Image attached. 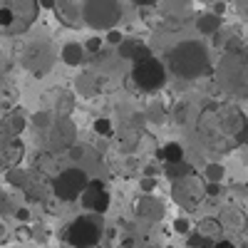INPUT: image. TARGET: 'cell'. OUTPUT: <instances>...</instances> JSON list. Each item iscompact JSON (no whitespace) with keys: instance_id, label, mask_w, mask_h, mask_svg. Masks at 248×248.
Instances as JSON below:
<instances>
[{"instance_id":"obj_7","label":"cell","mask_w":248,"mask_h":248,"mask_svg":"<svg viewBox=\"0 0 248 248\" xmlns=\"http://www.w3.org/2000/svg\"><path fill=\"white\" fill-rule=\"evenodd\" d=\"M87 184H90L87 174L82 171V169H75V167H72V169H65V171H60V174L55 176L52 191H55V196L62 199V201H75V199L82 196V191L87 189Z\"/></svg>"},{"instance_id":"obj_19","label":"cell","mask_w":248,"mask_h":248,"mask_svg":"<svg viewBox=\"0 0 248 248\" xmlns=\"http://www.w3.org/2000/svg\"><path fill=\"white\" fill-rule=\"evenodd\" d=\"M159 156L167 161V164H174V161H184V147L181 144H176V141H169L167 147H164L161 152H159Z\"/></svg>"},{"instance_id":"obj_34","label":"cell","mask_w":248,"mask_h":248,"mask_svg":"<svg viewBox=\"0 0 248 248\" xmlns=\"http://www.w3.org/2000/svg\"><path fill=\"white\" fill-rule=\"evenodd\" d=\"M246 65H248V57H246Z\"/></svg>"},{"instance_id":"obj_32","label":"cell","mask_w":248,"mask_h":248,"mask_svg":"<svg viewBox=\"0 0 248 248\" xmlns=\"http://www.w3.org/2000/svg\"><path fill=\"white\" fill-rule=\"evenodd\" d=\"M137 5H154V3H159V0H134Z\"/></svg>"},{"instance_id":"obj_15","label":"cell","mask_w":248,"mask_h":248,"mask_svg":"<svg viewBox=\"0 0 248 248\" xmlns=\"http://www.w3.org/2000/svg\"><path fill=\"white\" fill-rule=\"evenodd\" d=\"M60 57H62V62H65V65L79 67L82 60H85V45H79V43H67L65 47H62Z\"/></svg>"},{"instance_id":"obj_28","label":"cell","mask_w":248,"mask_h":248,"mask_svg":"<svg viewBox=\"0 0 248 248\" xmlns=\"http://www.w3.org/2000/svg\"><path fill=\"white\" fill-rule=\"evenodd\" d=\"M99 47H102V40H99V37H90L87 45H85V50H90V52H97Z\"/></svg>"},{"instance_id":"obj_31","label":"cell","mask_w":248,"mask_h":248,"mask_svg":"<svg viewBox=\"0 0 248 248\" xmlns=\"http://www.w3.org/2000/svg\"><path fill=\"white\" fill-rule=\"evenodd\" d=\"M214 248H236V246H233L231 241H218V243H216Z\"/></svg>"},{"instance_id":"obj_27","label":"cell","mask_w":248,"mask_h":248,"mask_svg":"<svg viewBox=\"0 0 248 248\" xmlns=\"http://www.w3.org/2000/svg\"><path fill=\"white\" fill-rule=\"evenodd\" d=\"M174 229H176L179 233H189V229H191V226H189V221H186V218H176Z\"/></svg>"},{"instance_id":"obj_5","label":"cell","mask_w":248,"mask_h":248,"mask_svg":"<svg viewBox=\"0 0 248 248\" xmlns=\"http://www.w3.org/2000/svg\"><path fill=\"white\" fill-rule=\"evenodd\" d=\"M132 79L141 92H156V90H161L164 85H167V67L152 55L141 57V60L134 62Z\"/></svg>"},{"instance_id":"obj_8","label":"cell","mask_w":248,"mask_h":248,"mask_svg":"<svg viewBox=\"0 0 248 248\" xmlns=\"http://www.w3.org/2000/svg\"><path fill=\"white\" fill-rule=\"evenodd\" d=\"M23 65L35 75V77H43L52 70L55 65V50L47 40H35L30 43L23 52Z\"/></svg>"},{"instance_id":"obj_2","label":"cell","mask_w":248,"mask_h":248,"mask_svg":"<svg viewBox=\"0 0 248 248\" xmlns=\"http://www.w3.org/2000/svg\"><path fill=\"white\" fill-rule=\"evenodd\" d=\"M169 67L181 79H196L211 70V60L199 40H184L169 52Z\"/></svg>"},{"instance_id":"obj_30","label":"cell","mask_w":248,"mask_h":248,"mask_svg":"<svg viewBox=\"0 0 248 248\" xmlns=\"http://www.w3.org/2000/svg\"><path fill=\"white\" fill-rule=\"evenodd\" d=\"M15 216H17V221H28V218H30V214H28V209H20V211H17Z\"/></svg>"},{"instance_id":"obj_22","label":"cell","mask_w":248,"mask_h":248,"mask_svg":"<svg viewBox=\"0 0 248 248\" xmlns=\"http://www.w3.org/2000/svg\"><path fill=\"white\" fill-rule=\"evenodd\" d=\"M221 179H223V167L221 164H209V167H206V181L221 184Z\"/></svg>"},{"instance_id":"obj_3","label":"cell","mask_w":248,"mask_h":248,"mask_svg":"<svg viewBox=\"0 0 248 248\" xmlns=\"http://www.w3.org/2000/svg\"><path fill=\"white\" fill-rule=\"evenodd\" d=\"M40 10L37 0H0V35H20L30 30Z\"/></svg>"},{"instance_id":"obj_23","label":"cell","mask_w":248,"mask_h":248,"mask_svg":"<svg viewBox=\"0 0 248 248\" xmlns=\"http://www.w3.org/2000/svg\"><path fill=\"white\" fill-rule=\"evenodd\" d=\"M23 127H25V119H23V114H20V112H15L13 114V119H10V132L8 134H20V132H23Z\"/></svg>"},{"instance_id":"obj_24","label":"cell","mask_w":248,"mask_h":248,"mask_svg":"<svg viewBox=\"0 0 248 248\" xmlns=\"http://www.w3.org/2000/svg\"><path fill=\"white\" fill-rule=\"evenodd\" d=\"M94 132L102 134V137H109L112 134V122L109 119H97L94 122Z\"/></svg>"},{"instance_id":"obj_17","label":"cell","mask_w":248,"mask_h":248,"mask_svg":"<svg viewBox=\"0 0 248 248\" xmlns=\"http://www.w3.org/2000/svg\"><path fill=\"white\" fill-rule=\"evenodd\" d=\"M196 28H199L201 35H214V32H218V28H221V15H216V13H203V15H199Z\"/></svg>"},{"instance_id":"obj_10","label":"cell","mask_w":248,"mask_h":248,"mask_svg":"<svg viewBox=\"0 0 248 248\" xmlns=\"http://www.w3.org/2000/svg\"><path fill=\"white\" fill-rule=\"evenodd\" d=\"M25 156V147L20 137L15 134H3L0 137V169H15L20 161Z\"/></svg>"},{"instance_id":"obj_12","label":"cell","mask_w":248,"mask_h":248,"mask_svg":"<svg viewBox=\"0 0 248 248\" xmlns=\"http://www.w3.org/2000/svg\"><path fill=\"white\" fill-rule=\"evenodd\" d=\"M221 226L223 231H231V233H246L248 229V218L241 209H226L223 211V218H221Z\"/></svg>"},{"instance_id":"obj_21","label":"cell","mask_w":248,"mask_h":248,"mask_svg":"<svg viewBox=\"0 0 248 248\" xmlns=\"http://www.w3.org/2000/svg\"><path fill=\"white\" fill-rule=\"evenodd\" d=\"M107 209H109V194H107V191H99V194L94 196L92 211H97V214H105Z\"/></svg>"},{"instance_id":"obj_33","label":"cell","mask_w":248,"mask_h":248,"mask_svg":"<svg viewBox=\"0 0 248 248\" xmlns=\"http://www.w3.org/2000/svg\"><path fill=\"white\" fill-rule=\"evenodd\" d=\"M5 206H8V199H5L3 194H0V214H3V209H5Z\"/></svg>"},{"instance_id":"obj_14","label":"cell","mask_w":248,"mask_h":248,"mask_svg":"<svg viewBox=\"0 0 248 248\" xmlns=\"http://www.w3.org/2000/svg\"><path fill=\"white\" fill-rule=\"evenodd\" d=\"M196 233L203 236V238H209V241H214V243H218L221 233H223V226H221L218 218H201L199 226H196Z\"/></svg>"},{"instance_id":"obj_9","label":"cell","mask_w":248,"mask_h":248,"mask_svg":"<svg viewBox=\"0 0 248 248\" xmlns=\"http://www.w3.org/2000/svg\"><path fill=\"white\" fill-rule=\"evenodd\" d=\"M99 236H102L99 223L94 218H87V216L72 221L70 229H67V241L75 248H92V246L99 243Z\"/></svg>"},{"instance_id":"obj_11","label":"cell","mask_w":248,"mask_h":248,"mask_svg":"<svg viewBox=\"0 0 248 248\" xmlns=\"http://www.w3.org/2000/svg\"><path fill=\"white\" fill-rule=\"evenodd\" d=\"M75 139H77L75 124L67 117H60V122L50 124V147L52 149H60V152L67 149V147H72V144H75Z\"/></svg>"},{"instance_id":"obj_29","label":"cell","mask_w":248,"mask_h":248,"mask_svg":"<svg viewBox=\"0 0 248 248\" xmlns=\"http://www.w3.org/2000/svg\"><path fill=\"white\" fill-rule=\"evenodd\" d=\"M107 40H109V43H112V45H119V43H122V40H124V37H122V32H117V30H109V35H107Z\"/></svg>"},{"instance_id":"obj_25","label":"cell","mask_w":248,"mask_h":248,"mask_svg":"<svg viewBox=\"0 0 248 248\" xmlns=\"http://www.w3.org/2000/svg\"><path fill=\"white\" fill-rule=\"evenodd\" d=\"M8 179H10V184H15V186H23V184H25V174L17 171V167L8 171Z\"/></svg>"},{"instance_id":"obj_4","label":"cell","mask_w":248,"mask_h":248,"mask_svg":"<svg viewBox=\"0 0 248 248\" xmlns=\"http://www.w3.org/2000/svg\"><path fill=\"white\" fill-rule=\"evenodd\" d=\"M122 17L119 0H85L82 5V23L92 30H114Z\"/></svg>"},{"instance_id":"obj_6","label":"cell","mask_w":248,"mask_h":248,"mask_svg":"<svg viewBox=\"0 0 248 248\" xmlns=\"http://www.w3.org/2000/svg\"><path fill=\"white\" fill-rule=\"evenodd\" d=\"M174 201L181 209H196L206 196V181L199 179L196 174H186L181 179L174 181V191H171Z\"/></svg>"},{"instance_id":"obj_1","label":"cell","mask_w":248,"mask_h":248,"mask_svg":"<svg viewBox=\"0 0 248 248\" xmlns=\"http://www.w3.org/2000/svg\"><path fill=\"white\" fill-rule=\"evenodd\" d=\"M196 132L211 152L231 154L248 139V117L229 102H216L199 114Z\"/></svg>"},{"instance_id":"obj_20","label":"cell","mask_w":248,"mask_h":248,"mask_svg":"<svg viewBox=\"0 0 248 248\" xmlns=\"http://www.w3.org/2000/svg\"><path fill=\"white\" fill-rule=\"evenodd\" d=\"M186 174H194V169L189 167L186 161H174V164H167V176L169 179H181V176H186Z\"/></svg>"},{"instance_id":"obj_13","label":"cell","mask_w":248,"mask_h":248,"mask_svg":"<svg viewBox=\"0 0 248 248\" xmlns=\"http://www.w3.org/2000/svg\"><path fill=\"white\" fill-rule=\"evenodd\" d=\"M55 10H57V17L62 20V23H67L70 28H77L82 13H79V8L72 3V0H57V3H55Z\"/></svg>"},{"instance_id":"obj_26","label":"cell","mask_w":248,"mask_h":248,"mask_svg":"<svg viewBox=\"0 0 248 248\" xmlns=\"http://www.w3.org/2000/svg\"><path fill=\"white\" fill-rule=\"evenodd\" d=\"M35 124H37V127H45V129H50V114L47 112H40V114H35Z\"/></svg>"},{"instance_id":"obj_18","label":"cell","mask_w":248,"mask_h":248,"mask_svg":"<svg viewBox=\"0 0 248 248\" xmlns=\"http://www.w3.org/2000/svg\"><path fill=\"white\" fill-rule=\"evenodd\" d=\"M137 209H139V214L141 216H147V218H161V203L156 201V199H152V196H144L139 203H137Z\"/></svg>"},{"instance_id":"obj_16","label":"cell","mask_w":248,"mask_h":248,"mask_svg":"<svg viewBox=\"0 0 248 248\" xmlns=\"http://www.w3.org/2000/svg\"><path fill=\"white\" fill-rule=\"evenodd\" d=\"M119 55L122 57H132L137 62L141 57H149V50H147V45L137 43V40H122L119 43Z\"/></svg>"}]
</instances>
